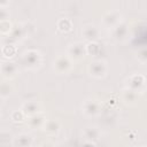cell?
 Returning <instances> with one entry per match:
<instances>
[{
  "mask_svg": "<svg viewBox=\"0 0 147 147\" xmlns=\"http://www.w3.org/2000/svg\"><path fill=\"white\" fill-rule=\"evenodd\" d=\"M11 92H13V86L8 82L0 83V96L7 98L11 94Z\"/></svg>",
  "mask_w": 147,
  "mask_h": 147,
  "instance_id": "cell-17",
  "label": "cell"
},
{
  "mask_svg": "<svg viewBox=\"0 0 147 147\" xmlns=\"http://www.w3.org/2000/svg\"><path fill=\"white\" fill-rule=\"evenodd\" d=\"M136 98H137V92L136 91H132V90H126L124 92V100L129 103V102H134L136 101Z\"/></svg>",
  "mask_w": 147,
  "mask_h": 147,
  "instance_id": "cell-21",
  "label": "cell"
},
{
  "mask_svg": "<svg viewBox=\"0 0 147 147\" xmlns=\"http://www.w3.org/2000/svg\"><path fill=\"white\" fill-rule=\"evenodd\" d=\"M9 17V13L7 10L6 7H0V22L2 21H7Z\"/></svg>",
  "mask_w": 147,
  "mask_h": 147,
  "instance_id": "cell-24",
  "label": "cell"
},
{
  "mask_svg": "<svg viewBox=\"0 0 147 147\" xmlns=\"http://www.w3.org/2000/svg\"><path fill=\"white\" fill-rule=\"evenodd\" d=\"M85 51H86V54H90V55H96V54L100 52V45L96 44V41L88 42V44L85 46Z\"/></svg>",
  "mask_w": 147,
  "mask_h": 147,
  "instance_id": "cell-18",
  "label": "cell"
},
{
  "mask_svg": "<svg viewBox=\"0 0 147 147\" xmlns=\"http://www.w3.org/2000/svg\"><path fill=\"white\" fill-rule=\"evenodd\" d=\"M99 29L93 25V24H88V25H85L84 29H83V36L86 40H88L90 42H93V41H96L99 39Z\"/></svg>",
  "mask_w": 147,
  "mask_h": 147,
  "instance_id": "cell-7",
  "label": "cell"
},
{
  "mask_svg": "<svg viewBox=\"0 0 147 147\" xmlns=\"http://www.w3.org/2000/svg\"><path fill=\"white\" fill-rule=\"evenodd\" d=\"M88 71L90 74L93 76V77H96V78H101L106 75L107 72V64L105 61L102 60H95L93 62L90 63V67H88Z\"/></svg>",
  "mask_w": 147,
  "mask_h": 147,
  "instance_id": "cell-3",
  "label": "cell"
},
{
  "mask_svg": "<svg viewBox=\"0 0 147 147\" xmlns=\"http://www.w3.org/2000/svg\"><path fill=\"white\" fill-rule=\"evenodd\" d=\"M84 136L88 139V140H96L99 139V136H100V132L96 127L94 126H90V127H86L84 130Z\"/></svg>",
  "mask_w": 147,
  "mask_h": 147,
  "instance_id": "cell-16",
  "label": "cell"
},
{
  "mask_svg": "<svg viewBox=\"0 0 147 147\" xmlns=\"http://www.w3.org/2000/svg\"><path fill=\"white\" fill-rule=\"evenodd\" d=\"M0 71L6 78H11L17 72V65L13 62H9V61L2 62L0 64Z\"/></svg>",
  "mask_w": 147,
  "mask_h": 147,
  "instance_id": "cell-10",
  "label": "cell"
},
{
  "mask_svg": "<svg viewBox=\"0 0 147 147\" xmlns=\"http://www.w3.org/2000/svg\"><path fill=\"white\" fill-rule=\"evenodd\" d=\"M83 109V113L87 116H95L100 113V103L94 100V99H90V100H86L82 107Z\"/></svg>",
  "mask_w": 147,
  "mask_h": 147,
  "instance_id": "cell-6",
  "label": "cell"
},
{
  "mask_svg": "<svg viewBox=\"0 0 147 147\" xmlns=\"http://www.w3.org/2000/svg\"><path fill=\"white\" fill-rule=\"evenodd\" d=\"M127 34V25L124 23H118L116 26H114V36L117 39H123Z\"/></svg>",
  "mask_w": 147,
  "mask_h": 147,
  "instance_id": "cell-14",
  "label": "cell"
},
{
  "mask_svg": "<svg viewBox=\"0 0 147 147\" xmlns=\"http://www.w3.org/2000/svg\"><path fill=\"white\" fill-rule=\"evenodd\" d=\"M15 144L17 147H30L32 145V138L28 133H21L15 138Z\"/></svg>",
  "mask_w": 147,
  "mask_h": 147,
  "instance_id": "cell-13",
  "label": "cell"
},
{
  "mask_svg": "<svg viewBox=\"0 0 147 147\" xmlns=\"http://www.w3.org/2000/svg\"><path fill=\"white\" fill-rule=\"evenodd\" d=\"M41 147H55L52 142H44L42 145H41Z\"/></svg>",
  "mask_w": 147,
  "mask_h": 147,
  "instance_id": "cell-25",
  "label": "cell"
},
{
  "mask_svg": "<svg viewBox=\"0 0 147 147\" xmlns=\"http://www.w3.org/2000/svg\"><path fill=\"white\" fill-rule=\"evenodd\" d=\"M11 140H13V136H11L9 132H7V131L0 132V144L7 145V144H9Z\"/></svg>",
  "mask_w": 147,
  "mask_h": 147,
  "instance_id": "cell-23",
  "label": "cell"
},
{
  "mask_svg": "<svg viewBox=\"0 0 147 147\" xmlns=\"http://www.w3.org/2000/svg\"><path fill=\"white\" fill-rule=\"evenodd\" d=\"M45 122H46V118H45L44 114H41V113H38V114H36V115H33V116H30V117L28 118V125H29L31 129L41 127V126H44Z\"/></svg>",
  "mask_w": 147,
  "mask_h": 147,
  "instance_id": "cell-11",
  "label": "cell"
},
{
  "mask_svg": "<svg viewBox=\"0 0 147 147\" xmlns=\"http://www.w3.org/2000/svg\"><path fill=\"white\" fill-rule=\"evenodd\" d=\"M22 62L25 67H28L30 69L37 68L41 63V55L36 49H29V51L24 52V54L22 56Z\"/></svg>",
  "mask_w": 147,
  "mask_h": 147,
  "instance_id": "cell-1",
  "label": "cell"
},
{
  "mask_svg": "<svg viewBox=\"0 0 147 147\" xmlns=\"http://www.w3.org/2000/svg\"><path fill=\"white\" fill-rule=\"evenodd\" d=\"M17 52V48L15 45H10V44H7L3 46L2 48V54L6 56V57H13Z\"/></svg>",
  "mask_w": 147,
  "mask_h": 147,
  "instance_id": "cell-19",
  "label": "cell"
},
{
  "mask_svg": "<svg viewBox=\"0 0 147 147\" xmlns=\"http://www.w3.org/2000/svg\"><path fill=\"white\" fill-rule=\"evenodd\" d=\"M44 131L48 134H55L60 130V123L56 119H48L44 124Z\"/></svg>",
  "mask_w": 147,
  "mask_h": 147,
  "instance_id": "cell-12",
  "label": "cell"
},
{
  "mask_svg": "<svg viewBox=\"0 0 147 147\" xmlns=\"http://www.w3.org/2000/svg\"><path fill=\"white\" fill-rule=\"evenodd\" d=\"M11 28H13V24L9 22V20L0 22V31H1V33H3V34H8V33L10 32Z\"/></svg>",
  "mask_w": 147,
  "mask_h": 147,
  "instance_id": "cell-20",
  "label": "cell"
},
{
  "mask_svg": "<svg viewBox=\"0 0 147 147\" xmlns=\"http://www.w3.org/2000/svg\"><path fill=\"white\" fill-rule=\"evenodd\" d=\"M10 118L14 122H23L24 118H25V115H24V113L22 110H15V111L11 113Z\"/></svg>",
  "mask_w": 147,
  "mask_h": 147,
  "instance_id": "cell-22",
  "label": "cell"
},
{
  "mask_svg": "<svg viewBox=\"0 0 147 147\" xmlns=\"http://www.w3.org/2000/svg\"><path fill=\"white\" fill-rule=\"evenodd\" d=\"M25 116L30 117V116H33L38 113H40V105L39 102L34 101V100H30V101H26L23 106H22V109H21Z\"/></svg>",
  "mask_w": 147,
  "mask_h": 147,
  "instance_id": "cell-8",
  "label": "cell"
},
{
  "mask_svg": "<svg viewBox=\"0 0 147 147\" xmlns=\"http://www.w3.org/2000/svg\"><path fill=\"white\" fill-rule=\"evenodd\" d=\"M57 28H59V30H61L63 32H68L72 29V22L68 17H62L57 21Z\"/></svg>",
  "mask_w": 147,
  "mask_h": 147,
  "instance_id": "cell-15",
  "label": "cell"
},
{
  "mask_svg": "<svg viewBox=\"0 0 147 147\" xmlns=\"http://www.w3.org/2000/svg\"><path fill=\"white\" fill-rule=\"evenodd\" d=\"M86 54V51H85V46L82 44V42H75V44H71L68 48V57L72 61H78L80 59L84 57V55Z\"/></svg>",
  "mask_w": 147,
  "mask_h": 147,
  "instance_id": "cell-4",
  "label": "cell"
},
{
  "mask_svg": "<svg viewBox=\"0 0 147 147\" xmlns=\"http://www.w3.org/2000/svg\"><path fill=\"white\" fill-rule=\"evenodd\" d=\"M102 23L107 28H114L121 23V14L117 10H109L102 16Z\"/></svg>",
  "mask_w": 147,
  "mask_h": 147,
  "instance_id": "cell-5",
  "label": "cell"
},
{
  "mask_svg": "<svg viewBox=\"0 0 147 147\" xmlns=\"http://www.w3.org/2000/svg\"><path fill=\"white\" fill-rule=\"evenodd\" d=\"M24 36V30H23V25L21 24H13V28L10 30V32L7 34V41L10 45H14V41L18 40L20 38H22Z\"/></svg>",
  "mask_w": 147,
  "mask_h": 147,
  "instance_id": "cell-9",
  "label": "cell"
},
{
  "mask_svg": "<svg viewBox=\"0 0 147 147\" xmlns=\"http://www.w3.org/2000/svg\"><path fill=\"white\" fill-rule=\"evenodd\" d=\"M72 67V61L68 57V55H59L54 62L53 68L59 74H67Z\"/></svg>",
  "mask_w": 147,
  "mask_h": 147,
  "instance_id": "cell-2",
  "label": "cell"
}]
</instances>
